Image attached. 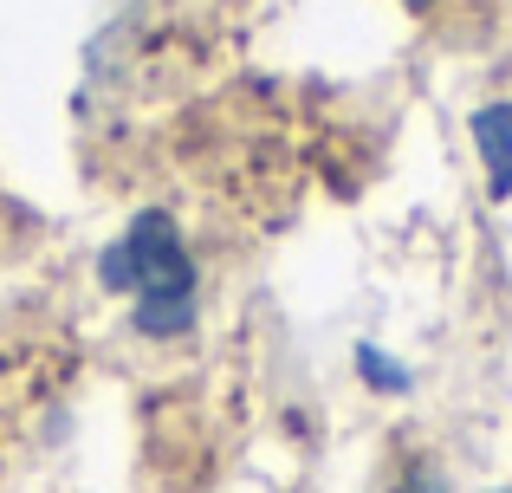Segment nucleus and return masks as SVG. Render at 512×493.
Returning a JSON list of instances; mask_svg holds the SVG:
<instances>
[{"label":"nucleus","mask_w":512,"mask_h":493,"mask_svg":"<svg viewBox=\"0 0 512 493\" xmlns=\"http://www.w3.org/2000/svg\"><path fill=\"white\" fill-rule=\"evenodd\" d=\"M357 370H363V383H370V390H389V396L409 390V370H402L389 351H376V344H357Z\"/></svg>","instance_id":"7ed1b4c3"},{"label":"nucleus","mask_w":512,"mask_h":493,"mask_svg":"<svg viewBox=\"0 0 512 493\" xmlns=\"http://www.w3.org/2000/svg\"><path fill=\"white\" fill-rule=\"evenodd\" d=\"M396 493H454V487H448V474H441V468H428V461H422V468L402 474V487H396Z\"/></svg>","instance_id":"20e7f679"},{"label":"nucleus","mask_w":512,"mask_h":493,"mask_svg":"<svg viewBox=\"0 0 512 493\" xmlns=\"http://www.w3.org/2000/svg\"><path fill=\"white\" fill-rule=\"evenodd\" d=\"M474 150H480V163H487V195L506 202L512 195V98L474 111Z\"/></svg>","instance_id":"f03ea898"},{"label":"nucleus","mask_w":512,"mask_h":493,"mask_svg":"<svg viewBox=\"0 0 512 493\" xmlns=\"http://www.w3.org/2000/svg\"><path fill=\"white\" fill-rule=\"evenodd\" d=\"M493 493H512V487H493Z\"/></svg>","instance_id":"423d86ee"},{"label":"nucleus","mask_w":512,"mask_h":493,"mask_svg":"<svg viewBox=\"0 0 512 493\" xmlns=\"http://www.w3.org/2000/svg\"><path fill=\"white\" fill-rule=\"evenodd\" d=\"M111 292H137L143 338H188L195 331V253L182 247V228L163 208H143L117 247L98 260Z\"/></svg>","instance_id":"f257e3e1"},{"label":"nucleus","mask_w":512,"mask_h":493,"mask_svg":"<svg viewBox=\"0 0 512 493\" xmlns=\"http://www.w3.org/2000/svg\"><path fill=\"white\" fill-rule=\"evenodd\" d=\"M409 7H415V13H428V7H435V0H409Z\"/></svg>","instance_id":"39448f33"}]
</instances>
